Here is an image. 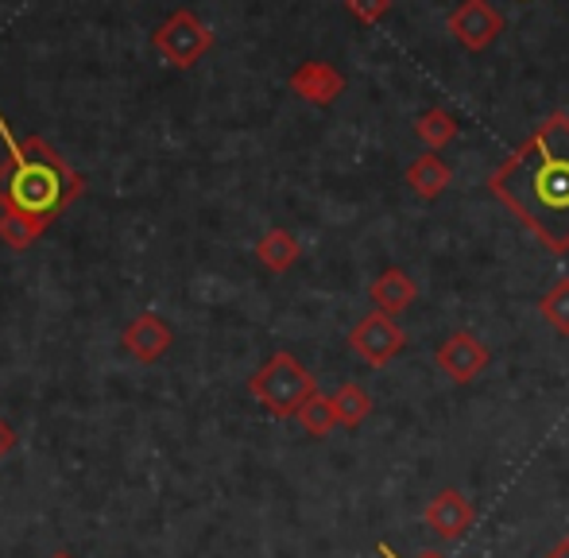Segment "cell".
<instances>
[{
    "instance_id": "6da1fadb",
    "label": "cell",
    "mask_w": 569,
    "mask_h": 558,
    "mask_svg": "<svg viewBox=\"0 0 569 558\" xmlns=\"http://www.w3.org/2000/svg\"><path fill=\"white\" fill-rule=\"evenodd\" d=\"M488 195L555 257L569 252V117L550 113L488 175Z\"/></svg>"
},
{
    "instance_id": "7a4b0ae2",
    "label": "cell",
    "mask_w": 569,
    "mask_h": 558,
    "mask_svg": "<svg viewBox=\"0 0 569 558\" xmlns=\"http://www.w3.org/2000/svg\"><path fill=\"white\" fill-rule=\"evenodd\" d=\"M78 195H82V179L43 140H23V148L0 163L4 213H20L47 229Z\"/></svg>"
},
{
    "instance_id": "3957f363",
    "label": "cell",
    "mask_w": 569,
    "mask_h": 558,
    "mask_svg": "<svg viewBox=\"0 0 569 558\" xmlns=\"http://www.w3.org/2000/svg\"><path fill=\"white\" fill-rule=\"evenodd\" d=\"M248 392H252V400L260 403L268 416L299 419L302 403H307L310 396H318V385L299 357L287 353V349H279V353H271L268 361L252 372Z\"/></svg>"
},
{
    "instance_id": "277c9868",
    "label": "cell",
    "mask_w": 569,
    "mask_h": 558,
    "mask_svg": "<svg viewBox=\"0 0 569 558\" xmlns=\"http://www.w3.org/2000/svg\"><path fill=\"white\" fill-rule=\"evenodd\" d=\"M151 43H156V51L163 54L171 67H194V62L213 47V31L206 28L194 12L182 8V12L167 16V20L159 23V31L151 36Z\"/></svg>"
},
{
    "instance_id": "5b68a950",
    "label": "cell",
    "mask_w": 569,
    "mask_h": 558,
    "mask_svg": "<svg viewBox=\"0 0 569 558\" xmlns=\"http://www.w3.org/2000/svg\"><path fill=\"white\" fill-rule=\"evenodd\" d=\"M403 346H407L403 326H399L391 315H383V310H368V315L349 330V349L365 365H372V369L391 365L399 353H403Z\"/></svg>"
},
{
    "instance_id": "8992f818",
    "label": "cell",
    "mask_w": 569,
    "mask_h": 558,
    "mask_svg": "<svg viewBox=\"0 0 569 558\" xmlns=\"http://www.w3.org/2000/svg\"><path fill=\"white\" fill-rule=\"evenodd\" d=\"M446 28L453 31V39L465 51L480 54L503 36V16L492 8V0H461V4L446 16Z\"/></svg>"
},
{
    "instance_id": "52a82bcc",
    "label": "cell",
    "mask_w": 569,
    "mask_h": 558,
    "mask_svg": "<svg viewBox=\"0 0 569 558\" xmlns=\"http://www.w3.org/2000/svg\"><path fill=\"white\" fill-rule=\"evenodd\" d=\"M435 365L453 385H472V380L492 365V353H488V346L472 330H453L450 338L438 346Z\"/></svg>"
},
{
    "instance_id": "ba28073f",
    "label": "cell",
    "mask_w": 569,
    "mask_h": 558,
    "mask_svg": "<svg viewBox=\"0 0 569 558\" xmlns=\"http://www.w3.org/2000/svg\"><path fill=\"white\" fill-rule=\"evenodd\" d=\"M422 520H427V528L435 531L442 544H453V539H461L465 531L472 528V520H477V512H472L469 497L457 489H442L435 500L427 505V512H422Z\"/></svg>"
},
{
    "instance_id": "9c48e42d",
    "label": "cell",
    "mask_w": 569,
    "mask_h": 558,
    "mask_svg": "<svg viewBox=\"0 0 569 558\" xmlns=\"http://www.w3.org/2000/svg\"><path fill=\"white\" fill-rule=\"evenodd\" d=\"M120 341H124V349L140 365H156L159 357H163L167 349H171L174 333H171V326H167L163 318L156 315V310H148V315H136L132 322L124 326Z\"/></svg>"
},
{
    "instance_id": "30bf717a",
    "label": "cell",
    "mask_w": 569,
    "mask_h": 558,
    "mask_svg": "<svg viewBox=\"0 0 569 558\" xmlns=\"http://www.w3.org/2000/svg\"><path fill=\"white\" fill-rule=\"evenodd\" d=\"M291 90L299 93L302 101H310V106H333V101L345 93V74L338 67H330V62H302V67L291 70Z\"/></svg>"
},
{
    "instance_id": "8fae6325",
    "label": "cell",
    "mask_w": 569,
    "mask_h": 558,
    "mask_svg": "<svg viewBox=\"0 0 569 558\" xmlns=\"http://www.w3.org/2000/svg\"><path fill=\"white\" fill-rule=\"evenodd\" d=\"M415 295H419V287H415V279L403 272V268H383L380 276L372 279V287H368V299H372L376 310H383V315H403L407 307L415 302Z\"/></svg>"
},
{
    "instance_id": "7c38bea8",
    "label": "cell",
    "mask_w": 569,
    "mask_h": 558,
    "mask_svg": "<svg viewBox=\"0 0 569 558\" xmlns=\"http://www.w3.org/2000/svg\"><path fill=\"white\" fill-rule=\"evenodd\" d=\"M403 179H407V187L422 198V202H435V198H442L446 190H450L453 171H450V163L438 156V151H427V156H419L411 167H407Z\"/></svg>"
},
{
    "instance_id": "4fadbf2b",
    "label": "cell",
    "mask_w": 569,
    "mask_h": 558,
    "mask_svg": "<svg viewBox=\"0 0 569 558\" xmlns=\"http://www.w3.org/2000/svg\"><path fill=\"white\" fill-rule=\"evenodd\" d=\"M299 257H302L299 237L287 233V229H271V233H263L260 241H256V260L276 276L299 265Z\"/></svg>"
},
{
    "instance_id": "5bb4252c",
    "label": "cell",
    "mask_w": 569,
    "mask_h": 558,
    "mask_svg": "<svg viewBox=\"0 0 569 558\" xmlns=\"http://www.w3.org/2000/svg\"><path fill=\"white\" fill-rule=\"evenodd\" d=\"M457 132H461V124H457V117L450 113V109H442V106L427 109V113L415 121V137L427 143L430 151H442L446 143H453Z\"/></svg>"
},
{
    "instance_id": "9a60e30c",
    "label": "cell",
    "mask_w": 569,
    "mask_h": 558,
    "mask_svg": "<svg viewBox=\"0 0 569 558\" xmlns=\"http://www.w3.org/2000/svg\"><path fill=\"white\" fill-rule=\"evenodd\" d=\"M330 400H333V411H338V427L357 430L360 422L372 416V396H368L360 385H352V380H349V385H341Z\"/></svg>"
},
{
    "instance_id": "2e32d148",
    "label": "cell",
    "mask_w": 569,
    "mask_h": 558,
    "mask_svg": "<svg viewBox=\"0 0 569 558\" xmlns=\"http://www.w3.org/2000/svg\"><path fill=\"white\" fill-rule=\"evenodd\" d=\"M43 237V226L31 218H20V213H0V241L12 252H28L31 245Z\"/></svg>"
},
{
    "instance_id": "e0dca14e",
    "label": "cell",
    "mask_w": 569,
    "mask_h": 558,
    "mask_svg": "<svg viewBox=\"0 0 569 558\" xmlns=\"http://www.w3.org/2000/svg\"><path fill=\"white\" fill-rule=\"evenodd\" d=\"M299 422H302V430L307 435H315V438H326L333 427H338V411H333V400L330 396H310L307 403H302V411H299Z\"/></svg>"
},
{
    "instance_id": "ac0fdd59",
    "label": "cell",
    "mask_w": 569,
    "mask_h": 558,
    "mask_svg": "<svg viewBox=\"0 0 569 558\" xmlns=\"http://www.w3.org/2000/svg\"><path fill=\"white\" fill-rule=\"evenodd\" d=\"M539 315L547 318L550 330H558L562 338H569V276L558 279L547 295L539 299Z\"/></svg>"
},
{
    "instance_id": "d6986e66",
    "label": "cell",
    "mask_w": 569,
    "mask_h": 558,
    "mask_svg": "<svg viewBox=\"0 0 569 558\" xmlns=\"http://www.w3.org/2000/svg\"><path fill=\"white\" fill-rule=\"evenodd\" d=\"M345 8H349V16L352 20H360V23H380L383 16L391 12V0H345Z\"/></svg>"
},
{
    "instance_id": "ffe728a7",
    "label": "cell",
    "mask_w": 569,
    "mask_h": 558,
    "mask_svg": "<svg viewBox=\"0 0 569 558\" xmlns=\"http://www.w3.org/2000/svg\"><path fill=\"white\" fill-rule=\"evenodd\" d=\"M16 442H20V435H16V430H12V422L0 419V461H4L8 454L16 450Z\"/></svg>"
},
{
    "instance_id": "44dd1931",
    "label": "cell",
    "mask_w": 569,
    "mask_h": 558,
    "mask_svg": "<svg viewBox=\"0 0 569 558\" xmlns=\"http://www.w3.org/2000/svg\"><path fill=\"white\" fill-rule=\"evenodd\" d=\"M542 558H569V536H566V539H558V544L550 547V551L542 555Z\"/></svg>"
},
{
    "instance_id": "7402d4cb",
    "label": "cell",
    "mask_w": 569,
    "mask_h": 558,
    "mask_svg": "<svg viewBox=\"0 0 569 558\" xmlns=\"http://www.w3.org/2000/svg\"><path fill=\"white\" fill-rule=\"evenodd\" d=\"M376 551H380L383 558H403V555H396V551H391L388 544H380V547H376ZM419 558H442V555H438V551H422Z\"/></svg>"
},
{
    "instance_id": "603a6c76",
    "label": "cell",
    "mask_w": 569,
    "mask_h": 558,
    "mask_svg": "<svg viewBox=\"0 0 569 558\" xmlns=\"http://www.w3.org/2000/svg\"><path fill=\"white\" fill-rule=\"evenodd\" d=\"M51 558H74V555H70V551H54Z\"/></svg>"
}]
</instances>
